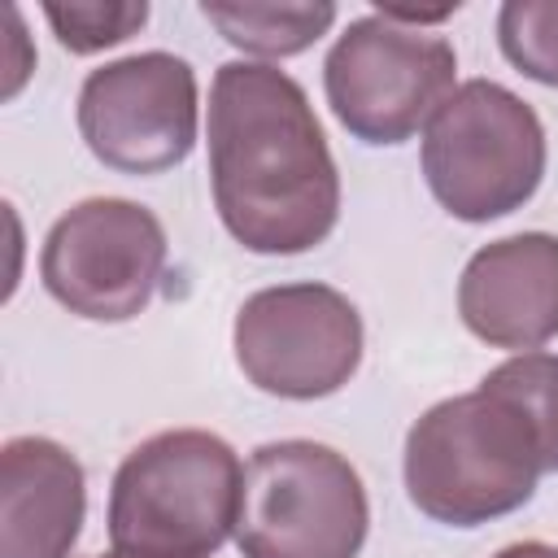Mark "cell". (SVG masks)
Wrapping results in <instances>:
<instances>
[{"label":"cell","mask_w":558,"mask_h":558,"mask_svg":"<svg viewBox=\"0 0 558 558\" xmlns=\"http://www.w3.org/2000/svg\"><path fill=\"white\" fill-rule=\"evenodd\" d=\"M209 192L227 235L262 257L318 248L340 222V170L305 87L270 61H227L205 113Z\"/></svg>","instance_id":"1"},{"label":"cell","mask_w":558,"mask_h":558,"mask_svg":"<svg viewBox=\"0 0 558 558\" xmlns=\"http://www.w3.org/2000/svg\"><path fill=\"white\" fill-rule=\"evenodd\" d=\"M405 493L445 527H484L523 510L545 475L532 418L488 384L427 405L401 449Z\"/></svg>","instance_id":"2"},{"label":"cell","mask_w":558,"mask_h":558,"mask_svg":"<svg viewBox=\"0 0 558 558\" xmlns=\"http://www.w3.org/2000/svg\"><path fill=\"white\" fill-rule=\"evenodd\" d=\"M244 493L240 453L205 427L140 440L109 484V541L144 558H214L235 541Z\"/></svg>","instance_id":"3"},{"label":"cell","mask_w":558,"mask_h":558,"mask_svg":"<svg viewBox=\"0 0 558 558\" xmlns=\"http://www.w3.org/2000/svg\"><path fill=\"white\" fill-rule=\"evenodd\" d=\"M423 179L458 222H493L523 209L549 166L545 122L493 78H466L423 131Z\"/></svg>","instance_id":"4"},{"label":"cell","mask_w":558,"mask_h":558,"mask_svg":"<svg viewBox=\"0 0 558 558\" xmlns=\"http://www.w3.org/2000/svg\"><path fill=\"white\" fill-rule=\"evenodd\" d=\"M371 497L357 466L323 440H270L244 462L235 549L244 558H357Z\"/></svg>","instance_id":"5"},{"label":"cell","mask_w":558,"mask_h":558,"mask_svg":"<svg viewBox=\"0 0 558 558\" xmlns=\"http://www.w3.org/2000/svg\"><path fill=\"white\" fill-rule=\"evenodd\" d=\"M458 52L445 35L401 26L379 9L353 17L323 61V92L336 122L375 148H392L427 131L453 96Z\"/></svg>","instance_id":"6"},{"label":"cell","mask_w":558,"mask_h":558,"mask_svg":"<svg viewBox=\"0 0 558 558\" xmlns=\"http://www.w3.org/2000/svg\"><path fill=\"white\" fill-rule=\"evenodd\" d=\"M240 375L279 401H323L340 392L366 349L357 305L331 283H275L244 296L231 323Z\"/></svg>","instance_id":"7"},{"label":"cell","mask_w":558,"mask_h":558,"mask_svg":"<svg viewBox=\"0 0 558 558\" xmlns=\"http://www.w3.org/2000/svg\"><path fill=\"white\" fill-rule=\"evenodd\" d=\"M161 218L126 196H87L44 235L39 279L48 296L87 323H126L148 310L166 275Z\"/></svg>","instance_id":"8"},{"label":"cell","mask_w":558,"mask_h":558,"mask_svg":"<svg viewBox=\"0 0 558 558\" xmlns=\"http://www.w3.org/2000/svg\"><path fill=\"white\" fill-rule=\"evenodd\" d=\"M74 122L87 153L118 174L174 170L201 131L196 70L161 48L105 61L83 78Z\"/></svg>","instance_id":"9"},{"label":"cell","mask_w":558,"mask_h":558,"mask_svg":"<svg viewBox=\"0 0 558 558\" xmlns=\"http://www.w3.org/2000/svg\"><path fill=\"white\" fill-rule=\"evenodd\" d=\"M458 318L488 349L549 344L558 336V235L519 231L475 248L458 279Z\"/></svg>","instance_id":"10"},{"label":"cell","mask_w":558,"mask_h":558,"mask_svg":"<svg viewBox=\"0 0 558 558\" xmlns=\"http://www.w3.org/2000/svg\"><path fill=\"white\" fill-rule=\"evenodd\" d=\"M83 519V462L52 436H9L0 449V558H70Z\"/></svg>","instance_id":"11"},{"label":"cell","mask_w":558,"mask_h":558,"mask_svg":"<svg viewBox=\"0 0 558 558\" xmlns=\"http://www.w3.org/2000/svg\"><path fill=\"white\" fill-rule=\"evenodd\" d=\"M201 17L244 57H296L314 48L340 17L331 0H292V4H257V0H201Z\"/></svg>","instance_id":"12"},{"label":"cell","mask_w":558,"mask_h":558,"mask_svg":"<svg viewBox=\"0 0 558 558\" xmlns=\"http://www.w3.org/2000/svg\"><path fill=\"white\" fill-rule=\"evenodd\" d=\"M480 384L497 388L532 418L545 453V475H554L558 471V353H545V349L514 353L501 366H493Z\"/></svg>","instance_id":"13"},{"label":"cell","mask_w":558,"mask_h":558,"mask_svg":"<svg viewBox=\"0 0 558 558\" xmlns=\"http://www.w3.org/2000/svg\"><path fill=\"white\" fill-rule=\"evenodd\" d=\"M44 22L74 57H92L126 44L148 22V0H48Z\"/></svg>","instance_id":"14"},{"label":"cell","mask_w":558,"mask_h":558,"mask_svg":"<svg viewBox=\"0 0 558 558\" xmlns=\"http://www.w3.org/2000/svg\"><path fill=\"white\" fill-rule=\"evenodd\" d=\"M497 48L532 83L558 87V0H506L497 9Z\"/></svg>","instance_id":"15"},{"label":"cell","mask_w":558,"mask_h":558,"mask_svg":"<svg viewBox=\"0 0 558 558\" xmlns=\"http://www.w3.org/2000/svg\"><path fill=\"white\" fill-rule=\"evenodd\" d=\"M4 17H9V74H4V96L13 100L17 92H22V83H26V74L35 70V61H26V57H17V48H26V31H22V13L9 4L4 9Z\"/></svg>","instance_id":"16"},{"label":"cell","mask_w":558,"mask_h":558,"mask_svg":"<svg viewBox=\"0 0 558 558\" xmlns=\"http://www.w3.org/2000/svg\"><path fill=\"white\" fill-rule=\"evenodd\" d=\"M493 558H558V545H549V541H514V545H501Z\"/></svg>","instance_id":"17"},{"label":"cell","mask_w":558,"mask_h":558,"mask_svg":"<svg viewBox=\"0 0 558 558\" xmlns=\"http://www.w3.org/2000/svg\"><path fill=\"white\" fill-rule=\"evenodd\" d=\"M96 558H144V554H122V549H109V554H96Z\"/></svg>","instance_id":"18"}]
</instances>
